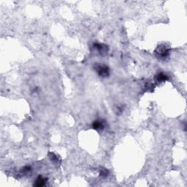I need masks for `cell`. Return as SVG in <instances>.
I'll return each instance as SVG.
<instances>
[{
	"mask_svg": "<svg viewBox=\"0 0 187 187\" xmlns=\"http://www.w3.org/2000/svg\"><path fill=\"white\" fill-rule=\"evenodd\" d=\"M155 54L157 58H159L161 59H165L169 56L170 50L165 45H161L158 46L157 48L155 51Z\"/></svg>",
	"mask_w": 187,
	"mask_h": 187,
	"instance_id": "obj_1",
	"label": "cell"
},
{
	"mask_svg": "<svg viewBox=\"0 0 187 187\" xmlns=\"http://www.w3.org/2000/svg\"><path fill=\"white\" fill-rule=\"evenodd\" d=\"M94 68L96 69L100 76L102 77V78L109 76L110 70L106 65L102 64H96Z\"/></svg>",
	"mask_w": 187,
	"mask_h": 187,
	"instance_id": "obj_2",
	"label": "cell"
},
{
	"mask_svg": "<svg viewBox=\"0 0 187 187\" xmlns=\"http://www.w3.org/2000/svg\"><path fill=\"white\" fill-rule=\"evenodd\" d=\"M94 47L97 49V51H99L101 55H106L108 54V46L105 45L101 44V43H95L94 44Z\"/></svg>",
	"mask_w": 187,
	"mask_h": 187,
	"instance_id": "obj_3",
	"label": "cell"
},
{
	"mask_svg": "<svg viewBox=\"0 0 187 187\" xmlns=\"http://www.w3.org/2000/svg\"><path fill=\"white\" fill-rule=\"evenodd\" d=\"M92 127H93L94 129L97 130V131H102L105 128V124H104L103 121H102L100 120H97L95 121L94 122H93Z\"/></svg>",
	"mask_w": 187,
	"mask_h": 187,
	"instance_id": "obj_4",
	"label": "cell"
},
{
	"mask_svg": "<svg viewBox=\"0 0 187 187\" xmlns=\"http://www.w3.org/2000/svg\"><path fill=\"white\" fill-rule=\"evenodd\" d=\"M167 79H168L167 75H165V73H163V72L158 73V74H157V75L155 76V78H154V80H155V81L157 83L165 82V81H167Z\"/></svg>",
	"mask_w": 187,
	"mask_h": 187,
	"instance_id": "obj_5",
	"label": "cell"
},
{
	"mask_svg": "<svg viewBox=\"0 0 187 187\" xmlns=\"http://www.w3.org/2000/svg\"><path fill=\"white\" fill-rule=\"evenodd\" d=\"M46 181H47V179H46V178H43V176L40 175L37 178L36 181H35L34 186H38V187L43 186L45 185Z\"/></svg>",
	"mask_w": 187,
	"mask_h": 187,
	"instance_id": "obj_6",
	"label": "cell"
},
{
	"mask_svg": "<svg viewBox=\"0 0 187 187\" xmlns=\"http://www.w3.org/2000/svg\"><path fill=\"white\" fill-rule=\"evenodd\" d=\"M21 171H22L23 173H29V172L31 171V167H29V166H26V167H24V168H23Z\"/></svg>",
	"mask_w": 187,
	"mask_h": 187,
	"instance_id": "obj_7",
	"label": "cell"
},
{
	"mask_svg": "<svg viewBox=\"0 0 187 187\" xmlns=\"http://www.w3.org/2000/svg\"><path fill=\"white\" fill-rule=\"evenodd\" d=\"M49 157H50V159H51L52 161H57L58 160L57 157H56V155L54 154V153H50Z\"/></svg>",
	"mask_w": 187,
	"mask_h": 187,
	"instance_id": "obj_8",
	"label": "cell"
},
{
	"mask_svg": "<svg viewBox=\"0 0 187 187\" xmlns=\"http://www.w3.org/2000/svg\"><path fill=\"white\" fill-rule=\"evenodd\" d=\"M101 176H103V177H106L108 175V171L107 170H103L101 172Z\"/></svg>",
	"mask_w": 187,
	"mask_h": 187,
	"instance_id": "obj_9",
	"label": "cell"
}]
</instances>
